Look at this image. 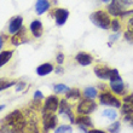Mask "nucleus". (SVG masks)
Here are the masks:
<instances>
[{
    "label": "nucleus",
    "mask_w": 133,
    "mask_h": 133,
    "mask_svg": "<svg viewBox=\"0 0 133 133\" xmlns=\"http://www.w3.org/2000/svg\"><path fill=\"white\" fill-rule=\"evenodd\" d=\"M3 125H6L7 127H11L14 132H21L25 128L27 121H25L24 116L22 115V112L19 110H15V111L10 112L7 116H5L3 119Z\"/></svg>",
    "instance_id": "nucleus-1"
},
{
    "label": "nucleus",
    "mask_w": 133,
    "mask_h": 133,
    "mask_svg": "<svg viewBox=\"0 0 133 133\" xmlns=\"http://www.w3.org/2000/svg\"><path fill=\"white\" fill-rule=\"evenodd\" d=\"M90 19L95 25L102 29H109L111 25V19L109 17V15L104 11H96L90 16Z\"/></svg>",
    "instance_id": "nucleus-2"
},
{
    "label": "nucleus",
    "mask_w": 133,
    "mask_h": 133,
    "mask_svg": "<svg viewBox=\"0 0 133 133\" xmlns=\"http://www.w3.org/2000/svg\"><path fill=\"white\" fill-rule=\"evenodd\" d=\"M96 108H97V104L95 103V101L87 98L79 103V105H77V108H76V111L79 115H88V114L95 111Z\"/></svg>",
    "instance_id": "nucleus-3"
},
{
    "label": "nucleus",
    "mask_w": 133,
    "mask_h": 133,
    "mask_svg": "<svg viewBox=\"0 0 133 133\" xmlns=\"http://www.w3.org/2000/svg\"><path fill=\"white\" fill-rule=\"evenodd\" d=\"M99 101L101 104L103 105H109V107H114V108H120L121 107V102L119 98H116L114 95H111L110 92H103L99 96Z\"/></svg>",
    "instance_id": "nucleus-4"
},
{
    "label": "nucleus",
    "mask_w": 133,
    "mask_h": 133,
    "mask_svg": "<svg viewBox=\"0 0 133 133\" xmlns=\"http://www.w3.org/2000/svg\"><path fill=\"white\" fill-rule=\"evenodd\" d=\"M57 116L55 115V112H50V111H44V130L49 131V130H53L57 126Z\"/></svg>",
    "instance_id": "nucleus-5"
},
{
    "label": "nucleus",
    "mask_w": 133,
    "mask_h": 133,
    "mask_svg": "<svg viewBox=\"0 0 133 133\" xmlns=\"http://www.w3.org/2000/svg\"><path fill=\"white\" fill-rule=\"evenodd\" d=\"M59 107V99L57 96H50L45 101V105H44V111H50L55 112Z\"/></svg>",
    "instance_id": "nucleus-6"
},
{
    "label": "nucleus",
    "mask_w": 133,
    "mask_h": 133,
    "mask_svg": "<svg viewBox=\"0 0 133 133\" xmlns=\"http://www.w3.org/2000/svg\"><path fill=\"white\" fill-rule=\"evenodd\" d=\"M53 16H55V21H56L57 25H63L68 19L69 11L65 9H56L53 11Z\"/></svg>",
    "instance_id": "nucleus-7"
},
{
    "label": "nucleus",
    "mask_w": 133,
    "mask_h": 133,
    "mask_svg": "<svg viewBox=\"0 0 133 133\" xmlns=\"http://www.w3.org/2000/svg\"><path fill=\"white\" fill-rule=\"evenodd\" d=\"M25 41H27V29L22 27L16 34H14L12 39H11V42L15 46H18V45H21V44H24Z\"/></svg>",
    "instance_id": "nucleus-8"
},
{
    "label": "nucleus",
    "mask_w": 133,
    "mask_h": 133,
    "mask_svg": "<svg viewBox=\"0 0 133 133\" xmlns=\"http://www.w3.org/2000/svg\"><path fill=\"white\" fill-rule=\"evenodd\" d=\"M93 71L101 80H109L110 79V71L111 69H109L105 65H96L93 68Z\"/></svg>",
    "instance_id": "nucleus-9"
},
{
    "label": "nucleus",
    "mask_w": 133,
    "mask_h": 133,
    "mask_svg": "<svg viewBox=\"0 0 133 133\" xmlns=\"http://www.w3.org/2000/svg\"><path fill=\"white\" fill-rule=\"evenodd\" d=\"M22 23H23V18L21 16H16L11 19L10 24H9V33L10 34H16V33L22 28Z\"/></svg>",
    "instance_id": "nucleus-10"
},
{
    "label": "nucleus",
    "mask_w": 133,
    "mask_h": 133,
    "mask_svg": "<svg viewBox=\"0 0 133 133\" xmlns=\"http://www.w3.org/2000/svg\"><path fill=\"white\" fill-rule=\"evenodd\" d=\"M59 112L68 116L71 122H75V117L73 116V112H71V108H70V105L68 104V99H62V101L59 102Z\"/></svg>",
    "instance_id": "nucleus-11"
},
{
    "label": "nucleus",
    "mask_w": 133,
    "mask_h": 133,
    "mask_svg": "<svg viewBox=\"0 0 133 133\" xmlns=\"http://www.w3.org/2000/svg\"><path fill=\"white\" fill-rule=\"evenodd\" d=\"M75 59L79 64L81 65H90V64L93 62V57L90 55V53H86V52H79L75 56Z\"/></svg>",
    "instance_id": "nucleus-12"
},
{
    "label": "nucleus",
    "mask_w": 133,
    "mask_h": 133,
    "mask_svg": "<svg viewBox=\"0 0 133 133\" xmlns=\"http://www.w3.org/2000/svg\"><path fill=\"white\" fill-rule=\"evenodd\" d=\"M110 87L112 92L116 95H122L125 92V85H123L122 79H117V80H110Z\"/></svg>",
    "instance_id": "nucleus-13"
},
{
    "label": "nucleus",
    "mask_w": 133,
    "mask_h": 133,
    "mask_svg": "<svg viewBox=\"0 0 133 133\" xmlns=\"http://www.w3.org/2000/svg\"><path fill=\"white\" fill-rule=\"evenodd\" d=\"M30 32L33 33V35H34L35 38H40L42 35V32H44V28H42V23L39 19H35V21H33L32 23H30Z\"/></svg>",
    "instance_id": "nucleus-14"
},
{
    "label": "nucleus",
    "mask_w": 133,
    "mask_h": 133,
    "mask_svg": "<svg viewBox=\"0 0 133 133\" xmlns=\"http://www.w3.org/2000/svg\"><path fill=\"white\" fill-rule=\"evenodd\" d=\"M108 11L109 14L112 15V16H121L122 15V4L114 0L108 6Z\"/></svg>",
    "instance_id": "nucleus-15"
},
{
    "label": "nucleus",
    "mask_w": 133,
    "mask_h": 133,
    "mask_svg": "<svg viewBox=\"0 0 133 133\" xmlns=\"http://www.w3.org/2000/svg\"><path fill=\"white\" fill-rule=\"evenodd\" d=\"M50 9V1L49 0H38L35 3V12L38 15H42L44 12Z\"/></svg>",
    "instance_id": "nucleus-16"
},
{
    "label": "nucleus",
    "mask_w": 133,
    "mask_h": 133,
    "mask_svg": "<svg viewBox=\"0 0 133 133\" xmlns=\"http://www.w3.org/2000/svg\"><path fill=\"white\" fill-rule=\"evenodd\" d=\"M53 71V65L50 63H44L41 65H39L36 68V74L39 76H45V75H49L50 73Z\"/></svg>",
    "instance_id": "nucleus-17"
},
{
    "label": "nucleus",
    "mask_w": 133,
    "mask_h": 133,
    "mask_svg": "<svg viewBox=\"0 0 133 133\" xmlns=\"http://www.w3.org/2000/svg\"><path fill=\"white\" fill-rule=\"evenodd\" d=\"M75 123H77L79 126H85V127H92L93 126L91 119L86 115H80V117L75 119Z\"/></svg>",
    "instance_id": "nucleus-18"
},
{
    "label": "nucleus",
    "mask_w": 133,
    "mask_h": 133,
    "mask_svg": "<svg viewBox=\"0 0 133 133\" xmlns=\"http://www.w3.org/2000/svg\"><path fill=\"white\" fill-rule=\"evenodd\" d=\"M11 57H12V51L11 50H6V51L0 52V68L5 65L11 59Z\"/></svg>",
    "instance_id": "nucleus-19"
},
{
    "label": "nucleus",
    "mask_w": 133,
    "mask_h": 133,
    "mask_svg": "<svg viewBox=\"0 0 133 133\" xmlns=\"http://www.w3.org/2000/svg\"><path fill=\"white\" fill-rule=\"evenodd\" d=\"M17 84V81L15 80H10V79H6V77H1L0 79V91L3 90H6V88L14 86V85Z\"/></svg>",
    "instance_id": "nucleus-20"
},
{
    "label": "nucleus",
    "mask_w": 133,
    "mask_h": 133,
    "mask_svg": "<svg viewBox=\"0 0 133 133\" xmlns=\"http://www.w3.org/2000/svg\"><path fill=\"white\" fill-rule=\"evenodd\" d=\"M84 96L86 97V98L95 99L96 97H97V90H96L95 87H87V88H85Z\"/></svg>",
    "instance_id": "nucleus-21"
},
{
    "label": "nucleus",
    "mask_w": 133,
    "mask_h": 133,
    "mask_svg": "<svg viewBox=\"0 0 133 133\" xmlns=\"http://www.w3.org/2000/svg\"><path fill=\"white\" fill-rule=\"evenodd\" d=\"M80 98V90L71 88L66 92V99H79Z\"/></svg>",
    "instance_id": "nucleus-22"
},
{
    "label": "nucleus",
    "mask_w": 133,
    "mask_h": 133,
    "mask_svg": "<svg viewBox=\"0 0 133 133\" xmlns=\"http://www.w3.org/2000/svg\"><path fill=\"white\" fill-rule=\"evenodd\" d=\"M121 112L123 115H127V114H133V105L130 103H123L122 108H121Z\"/></svg>",
    "instance_id": "nucleus-23"
},
{
    "label": "nucleus",
    "mask_w": 133,
    "mask_h": 133,
    "mask_svg": "<svg viewBox=\"0 0 133 133\" xmlns=\"http://www.w3.org/2000/svg\"><path fill=\"white\" fill-rule=\"evenodd\" d=\"M53 90H55V92H57V93H66V92L69 91V87L63 84H59V85H55Z\"/></svg>",
    "instance_id": "nucleus-24"
},
{
    "label": "nucleus",
    "mask_w": 133,
    "mask_h": 133,
    "mask_svg": "<svg viewBox=\"0 0 133 133\" xmlns=\"http://www.w3.org/2000/svg\"><path fill=\"white\" fill-rule=\"evenodd\" d=\"M103 116H105V117H108V119H110V120H115L117 114H116V111L112 110V109H107V110L103 111Z\"/></svg>",
    "instance_id": "nucleus-25"
},
{
    "label": "nucleus",
    "mask_w": 133,
    "mask_h": 133,
    "mask_svg": "<svg viewBox=\"0 0 133 133\" xmlns=\"http://www.w3.org/2000/svg\"><path fill=\"white\" fill-rule=\"evenodd\" d=\"M110 28L112 29V32H119L120 29H121V24H120V22L117 19H114L111 21V25H110Z\"/></svg>",
    "instance_id": "nucleus-26"
},
{
    "label": "nucleus",
    "mask_w": 133,
    "mask_h": 133,
    "mask_svg": "<svg viewBox=\"0 0 133 133\" xmlns=\"http://www.w3.org/2000/svg\"><path fill=\"white\" fill-rule=\"evenodd\" d=\"M119 130H120V122L119 121L114 122L111 126H109V128H108L109 132H119Z\"/></svg>",
    "instance_id": "nucleus-27"
},
{
    "label": "nucleus",
    "mask_w": 133,
    "mask_h": 133,
    "mask_svg": "<svg viewBox=\"0 0 133 133\" xmlns=\"http://www.w3.org/2000/svg\"><path fill=\"white\" fill-rule=\"evenodd\" d=\"M71 127L70 126H61L58 127L57 130H55V132L56 133H63V132H71Z\"/></svg>",
    "instance_id": "nucleus-28"
},
{
    "label": "nucleus",
    "mask_w": 133,
    "mask_h": 133,
    "mask_svg": "<svg viewBox=\"0 0 133 133\" xmlns=\"http://www.w3.org/2000/svg\"><path fill=\"white\" fill-rule=\"evenodd\" d=\"M117 79H121L119 71L116 69H111V71H110V79L109 80H117Z\"/></svg>",
    "instance_id": "nucleus-29"
},
{
    "label": "nucleus",
    "mask_w": 133,
    "mask_h": 133,
    "mask_svg": "<svg viewBox=\"0 0 133 133\" xmlns=\"http://www.w3.org/2000/svg\"><path fill=\"white\" fill-rule=\"evenodd\" d=\"M123 121H125V122H127L130 126H133V115H132V114H127V115H125Z\"/></svg>",
    "instance_id": "nucleus-30"
},
{
    "label": "nucleus",
    "mask_w": 133,
    "mask_h": 133,
    "mask_svg": "<svg viewBox=\"0 0 133 133\" xmlns=\"http://www.w3.org/2000/svg\"><path fill=\"white\" fill-rule=\"evenodd\" d=\"M125 39H126L127 41H130L133 44V32L132 30H127V32L125 33Z\"/></svg>",
    "instance_id": "nucleus-31"
},
{
    "label": "nucleus",
    "mask_w": 133,
    "mask_h": 133,
    "mask_svg": "<svg viewBox=\"0 0 133 133\" xmlns=\"http://www.w3.org/2000/svg\"><path fill=\"white\" fill-rule=\"evenodd\" d=\"M34 99L36 101H42L44 99V96H42V93L40 91H35V93H34Z\"/></svg>",
    "instance_id": "nucleus-32"
},
{
    "label": "nucleus",
    "mask_w": 133,
    "mask_h": 133,
    "mask_svg": "<svg viewBox=\"0 0 133 133\" xmlns=\"http://www.w3.org/2000/svg\"><path fill=\"white\" fill-rule=\"evenodd\" d=\"M123 102H125V103H130V104H132V105H133V95H128V96H126V97L123 98Z\"/></svg>",
    "instance_id": "nucleus-33"
},
{
    "label": "nucleus",
    "mask_w": 133,
    "mask_h": 133,
    "mask_svg": "<svg viewBox=\"0 0 133 133\" xmlns=\"http://www.w3.org/2000/svg\"><path fill=\"white\" fill-rule=\"evenodd\" d=\"M57 62H58V64H62L64 62V55L63 53H59V55L57 56Z\"/></svg>",
    "instance_id": "nucleus-34"
},
{
    "label": "nucleus",
    "mask_w": 133,
    "mask_h": 133,
    "mask_svg": "<svg viewBox=\"0 0 133 133\" xmlns=\"http://www.w3.org/2000/svg\"><path fill=\"white\" fill-rule=\"evenodd\" d=\"M120 3L122 4V5H125V6H128V5H132V0H120Z\"/></svg>",
    "instance_id": "nucleus-35"
},
{
    "label": "nucleus",
    "mask_w": 133,
    "mask_h": 133,
    "mask_svg": "<svg viewBox=\"0 0 133 133\" xmlns=\"http://www.w3.org/2000/svg\"><path fill=\"white\" fill-rule=\"evenodd\" d=\"M119 36H120V34H119V33H116L115 35H111V36H110V40H111V41H115V40L119 38Z\"/></svg>",
    "instance_id": "nucleus-36"
},
{
    "label": "nucleus",
    "mask_w": 133,
    "mask_h": 133,
    "mask_svg": "<svg viewBox=\"0 0 133 133\" xmlns=\"http://www.w3.org/2000/svg\"><path fill=\"white\" fill-rule=\"evenodd\" d=\"M4 41H5V38H4L3 35H0V49L3 47V45H4Z\"/></svg>",
    "instance_id": "nucleus-37"
},
{
    "label": "nucleus",
    "mask_w": 133,
    "mask_h": 133,
    "mask_svg": "<svg viewBox=\"0 0 133 133\" xmlns=\"http://www.w3.org/2000/svg\"><path fill=\"white\" fill-rule=\"evenodd\" d=\"M130 27H133V17L128 21V28H130Z\"/></svg>",
    "instance_id": "nucleus-38"
},
{
    "label": "nucleus",
    "mask_w": 133,
    "mask_h": 133,
    "mask_svg": "<svg viewBox=\"0 0 133 133\" xmlns=\"http://www.w3.org/2000/svg\"><path fill=\"white\" fill-rule=\"evenodd\" d=\"M92 133H103V131H99V130H93V131H91Z\"/></svg>",
    "instance_id": "nucleus-39"
},
{
    "label": "nucleus",
    "mask_w": 133,
    "mask_h": 133,
    "mask_svg": "<svg viewBox=\"0 0 133 133\" xmlns=\"http://www.w3.org/2000/svg\"><path fill=\"white\" fill-rule=\"evenodd\" d=\"M102 1H104V3H110V1H114V0H102Z\"/></svg>",
    "instance_id": "nucleus-40"
},
{
    "label": "nucleus",
    "mask_w": 133,
    "mask_h": 133,
    "mask_svg": "<svg viewBox=\"0 0 133 133\" xmlns=\"http://www.w3.org/2000/svg\"><path fill=\"white\" fill-rule=\"evenodd\" d=\"M3 109H4V105H0V111H1Z\"/></svg>",
    "instance_id": "nucleus-41"
}]
</instances>
